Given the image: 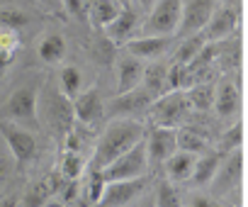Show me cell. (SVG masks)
<instances>
[{
  "label": "cell",
  "instance_id": "1",
  "mask_svg": "<svg viewBox=\"0 0 248 207\" xmlns=\"http://www.w3.org/2000/svg\"><path fill=\"white\" fill-rule=\"evenodd\" d=\"M139 142H144V127L134 120H114L100 142L95 144L93 159H90V171H105L112 161H117L122 154L134 149Z\"/></svg>",
  "mask_w": 248,
  "mask_h": 207
},
{
  "label": "cell",
  "instance_id": "2",
  "mask_svg": "<svg viewBox=\"0 0 248 207\" xmlns=\"http://www.w3.org/2000/svg\"><path fill=\"white\" fill-rule=\"evenodd\" d=\"M190 112V100H187V93L185 90H173V93H166L163 97H158L151 110H149V117L154 122V127H166V129H175L185 122Z\"/></svg>",
  "mask_w": 248,
  "mask_h": 207
},
{
  "label": "cell",
  "instance_id": "3",
  "mask_svg": "<svg viewBox=\"0 0 248 207\" xmlns=\"http://www.w3.org/2000/svg\"><path fill=\"white\" fill-rule=\"evenodd\" d=\"M146 171H149V151H146V142H139L134 149H129L117 161H112L102 171V178H105V183L134 180V178H144Z\"/></svg>",
  "mask_w": 248,
  "mask_h": 207
},
{
  "label": "cell",
  "instance_id": "4",
  "mask_svg": "<svg viewBox=\"0 0 248 207\" xmlns=\"http://www.w3.org/2000/svg\"><path fill=\"white\" fill-rule=\"evenodd\" d=\"M180 22H183V0H156L144 25V32H149V37H173L178 34Z\"/></svg>",
  "mask_w": 248,
  "mask_h": 207
},
{
  "label": "cell",
  "instance_id": "5",
  "mask_svg": "<svg viewBox=\"0 0 248 207\" xmlns=\"http://www.w3.org/2000/svg\"><path fill=\"white\" fill-rule=\"evenodd\" d=\"M44 117L54 127L59 142L63 144L66 137L73 132V120H76V115H73V100H68L61 90L59 93H49L46 100H44Z\"/></svg>",
  "mask_w": 248,
  "mask_h": 207
},
{
  "label": "cell",
  "instance_id": "6",
  "mask_svg": "<svg viewBox=\"0 0 248 207\" xmlns=\"http://www.w3.org/2000/svg\"><path fill=\"white\" fill-rule=\"evenodd\" d=\"M219 8V0H183V22L178 34H197L200 30L207 27L212 15Z\"/></svg>",
  "mask_w": 248,
  "mask_h": 207
},
{
  "label": "cell",
  "instance_id": "7",
  "mask_svg": "<svg viewBox=\"0 0 248 207\" xmlns=\"http://www.w3.org/2000/svg\"><path fill=\"white\" fill-rule=\"evenodd\" d=\"M3 115L13 122H30V125L37 122V88L34 85L17 88L3 105Z\"/></svg>",
  "mask_w": 248,
  "mask_h": 207
},
{
  "label": "cell",
  "instance_id": "8",
  "mask_svg": "<svg viewBox=\"0 0 248 207\" xmlns=\"http://www.w3.org/2000/svg\"><path fill=\"white\" fill-rule=\"evenodd\" d=\"M154 95L146 88H134L124 95H117L114 100H109V115L117 120H132V115L146 112L154 105Z\"/></svg>",
  "mask_w": 248,
  "mask_h": 207
},
{
  "label": "cell",
  "instance_id": "9",
  "mask_svg": "<svg viewBox=\"0 0 248 207\" xmlns=\"http://www.w3.org/2000/svg\"><path fill=\"white\" fill-rule=\"evenodd\" d=\"M0 134H3L10 154L15 156V161L20 166H25V163H30L34 159V154H37V139H34V134H30L27 129L15 127L10 122H0Z\"/></svg>",
  "mask_w": 248,
  "mask_h": 207
},
{
  "label": "cell",
  "instance_id": "10",
  "mask_svg": "<svg viewBox=\"0 0 248 207\" xmlns=\"http://www.w3.org/2000/svg\"><path fill=\"white\" fill-rule=\"evenodd\" d=\"M146 151H149V163L151 166L166 163L178 151V132L166 129V127H154L146 137Z\"/></svg>",
  "mask_w": 248,
  "mask_h": 207
},
{
  "label": "cell",
  "instance_id": "11",
  "mask_svg": "<svg viewBox=\"0 0 248 207\" xmlns=\"http://www.w3.org/2000/svg\"><path fill=\"white\" fill-rule=\"evenodd\" d=\"M238 25H241V10H238V5H221L212 15V20L207 22L204 37H207V42H219V39L231 37L233 32H238Z\"/></svg>",
  "mask_w": 248,
  "mask_h": 207
},
{
  "label": "cell",
  "instance_id": "12",
  "mask_svg": "<svg viewBox=\"0 0 248 207\" xmlns=\"http://www.w3.org/2000/svg\"><path fill=\"white\" fill-rule=\"evenodd\" d=\"M146 185V178H134V180H117L107 183L97 207H127Z\"/></svg>",
  "mask_w": 248,
  "mask_h": 207
},
{
  "label": "cell",
  "instance_id": "13",
  "mask_svg": "<svg viewBox=\"0 0 248 207\" xmlns=\"http://www.w3.org/2000/svg\"><path fill=\"white\" fill-rule=\"evenodd\" d=\"M73 115L80 125H97L105 115V105H102V100H100V93L95 88L80 93L76 100H73Z\"/></svg>",
  "mask_w": 248,
  "mask_h": 207
},
{
  "label": "cell",
  "instance_id": "14",
  "mask_svg": "<svg viewBox=\"0 0 248 207\" xmlns=\"http://www.w3.org/2000/svg\"><path fill=\"white\" fill-rule=\"evenodd\" d=\"M117 95H124V93H129L134 88H139V83L144 80V64L141 59L137 56H122L119 64H117Z\"/></svg>",
  "mask_w": 248,
  "mask_h": 207
},
{
  "label": "cell",
  "instance_id": "15",
  "mask_svg": "<svg viewBox=\"0 0 248 207\" xmlns=\"http://www.w3.org/2000/svg\"><path fill=\"white\" fill-rule=\"evenodd\" d=\"M238 102H241V95H238V85L231 80V78H224L217 88V95H214V108H217V115L221 120H229L238 112Z\"/></svg>",
  "mask_w": 248,
  "mask_h": 207
},
{
  "label": "cell",
  "instance_id": "16",
  "mask_svg": "<svg viewBox=\"0 0 248 207\" xmlns=\"http://www.w3.org/2000/svg\"><path fill=\"white\" fill-rule=\"evenodd\" d=\"M170 47V37H139L127 42V54L137 59H158Z\"/></svg>",
  "mask_w": 248,
  "mask_h": 207
},
{
  "label": "cell",
  "instance_id": "17",
  "mask_svg": "<svg viewBox=\"0 0 248 207\" xmlns=\"http://www.w3.org/2000/svg\"><path fill=\"white\" fill-rule=\"evenodd\" d=\"M137 30H139V17H137V13H134L132 8H124L122 15H119L109 27H105V34H107L112 42L124 44V42H132V34H134Z\"/></svg>",
  "mask_w": 248,
  "mask_h": 207
},
{
  "label": "cell",
  "instance_id": "18",
  "mask_svg": "<svg viewBox=\"0 0 248 207\" xmlns=\"http://www.w3.org/2000/svg\"><path fill=\"white\" fill-rule=\"evenodd\" d=\"M166 173H168V178L170 180H187V178H192V173H195V166H197V159H195V154H190V151H175L166 163Z\"/></svg>",
  "mask_w": 248,
  "mask_h": 207
},
{
  "label": "cell",
  "instance_id": "19",
  "mask_svg": "<svg viewBox=\"0 0 248 207\" xmlns=\"http://www.w3.org/2000/svg\"><path fill=\"white\" fill-rule=\"evenodd\" d=\"M124 5H119L117 0H90V20L95 27H109L119 15Z\"/></svg>",
  "mask_w": 248,
  "mask_h": 207
},
{
  "label": "cell",
  "instance_id": "20",
  "mask_svg": "<svg viewBox=\"0 0 248 207\" xmlns=\"http://www.w3.org/2000/svg\"><path fill=\"white\" fill-rule=\"evenodd\" d=\"M144 88L154 95V100L163 97L168 93V66L151 64L144 68Z\"/></svg>",
  "mask_w": 248,
  "mask_h": 207
},
{
  "label": "cell",
  "instance_id": "21",
  "mask_svg": "<svg viewBox=\"0 0 248 207\" xmlns=\"http://www.w3.org/2000/svg\"><path fill=\"white\" fill-rule=\"evenodd\" d=\"M37 51H39V59H42L44 64L54 66V64H59V61L66 56V39H63L59 32H51V34L42 37Z\"/></svg>",
  "mask_w": 248,
  "mask_h": 207
},
{
  "label": "cell",
  "instance_id": "22",
  "mask_svg": "<svg viewBox=\"0 0 248 207\" xmlns=\"http://www.w3.org/2000/svg\"><path fill=\"white\" fill-rule=\"evenodd\" d=\"M178 149L180 151H190V154H197V151H204L207 149V137L202 134L200 127H183L178 132Z\"/></svg>",
  "mask_w": 248,
  "mask_h": 207
},
{
  "label": "cell",
  "instance_id": "23",
  "mask_svg": "<svg viewBox=\"0 0 248 207\" xmlns=\"http://www.w3.org/2000/svg\"><path fill=\"white\" fill-rule=\"evenodd\" d=\"M219 163H221V156L217 154V151H212V154H204L200 161H197V166H195V173H192V180L197 183V185H207L214 175H217V171H219Z\"/></svg>",
  "mask_w": 248,
  "mask_h": 207
},
{
  "label": "cell",
  "instance_id": "24",
  "mask_svg": "<svg viewBox=\"0 0 248 207\" xmlns=\"http://www.w3.org/2000/svg\"><path fill=\"white\" fill-rule=\"evenodd\" d=\"M207 47V37H204V32L202 34H190L180 47H178V54H175V61L178 64H185V66H190L195 59H197V54L202 51Z\"/></svg>",
  "mask_w": 248,
  "mask_h": 207
},
{
  "label": "cell",
  "instance_id": "25",
  "mask_svg": "<svg viewBox=\"0 0 248 207\" xmlns=\"http://www.w3.org/2000/svg\"><path fill=\"white\" fill-rule=\"evenodd\" d=\"M59 88L61 93L68 97V100H76L80 95V88H83V76L76 66H66L59 76Z\"/></svg>",
  "mask_w": 248,
  "mask_h": 207
},
{
  "label": "cell",
  "instance_id": "26",
  "mask_svg": "<svg viewBox=\"0 0 248 207\" xmlns=\"http://www.w3.org/2000/svg\"><path fill=\"white\" fill-rule=\"evenodd\" d=\"M187 93V100H190V108H195V110H209V105L214 102V88L209 85V83H197V85H192L190 90H185Z\"/></svg>",
  "mask_w": 248,
  "mask_h": 207
},
{
  "label": "cell",
  "instance_id": "27",
  "mask_svg": "<svg viewBox=\"0 0 248 207\" xmlns=\"http://www.w3.org/2000/svg\"><path fill=\"white\" fill-rule=\"evenodd\" d=\"M241 163H243V154H241V149L231 151V156L226 159V163H224V168H221V178L217 180L219 190H224L226 183H233V180L241 175Z\"/></svg>",
  "mask_w": 248,
  "mask_h": 207
},
{
  "label": "cell",
  "instance_id": "28",
  "mask_svg": "<svg viewBox=\"0 0 248 207\" xmlns=\"http://www.w3.org/2000/svg\"><path fill=\"white\" fill-rule=\"evenodd\" d=\"M61 173L68 180H78L80 178V173H83V159H80L78 151H63V156H61Z\"/></svg>",
  "mask_w": 248,
  "mask_h": 207
},
{
  "label": "cell",
  "instance_id": "29",
  "mask_svg": "<svg viewBox=\"0 0 248 207\" xmlns=\"http://www.w3.org/2000/svg\"><path fill=\"white\" fill-rule=\"evenodd\" d=\"M154 207H183L178 190H175L170 183H163V185L158 188V192H156V202H154Z\"/></svg>",
  "mask_w": 248,
  "mask_h": 207
},
{
  "label": "cell",
  "instance_id": "30",
  "mask_svg": "<svg viewBox=\"0 0 248 207\" xmlns=\"http://www.w3.org/2000/svg\"><path fill=\"white\" fill-rule=\"evenodd\" d=\"M0 25H5L8 30H17V27H25L27 25V15L17 8H0Z\"/></svg>",
  "mask_w": 248,
  "mask_h": 207
},
{
  "label": "cell",
  "instance_id": "31",
  "mask_svg": "<svg viewBox=\"0 0 248 207\" xmlns=\"http://www.w3.org/2000/svg\"><path fill=\"white\" fill-rule=\"evenodd\" d=\"M241 142H243V125L241 122H236L233 127H231V132H226L224 137H221V142H219V149L221 151H236V149H241Z\"/></svg>",
  "mask_w": 248,
  "mask_h": 207
},
{
  "label": "cell",
  "instance_id": "32",
  "mask_svg": "<svg viewBox=\"0 0 248 207\" xmlns=\"http://www.w3.org/2000/svg\"><path fill=\"white\" fill-rule=\"evenodd\" d=\"M105 188H107V183H105V178H102V171H90V178H88V200H90L93 205L100 202Z\"/></svg>",
  "mask_w": 248,
  "mask_h": 207
},
{
  "label": "cell",
  "instance_id": "33",
  "mask_svg": "<svg viewBox=\"0 0 248 207\" xmlns=\"http://www.w3.org/2000/svg\"><path fill=\"white\" fill-rule=\"evenodd\" d=\"M63 8L76 20H88L90 17V0H63Z\"/></svg>",
  "mask_w": 248,
  "mask_h": 207
},
{
  "label": "cell",
  "instance_id": "34",
  "mask_svg": "<svg viewBox=\"0 0 248 207\" xmlns=\"http://www.w3.org/2000/svg\"><path fill=\"white\" fill-rule=\"evenodd\" d=\"M46 195H49V188L44 183H39L34 190H30V195L25 197V207H44L46 202Z\"/></svg>",
  "mask_w": 248,
  "mask_h": 207
},
{
  "label": "cell",
  "instance_id": "35",
  "mask_svg": "<svg viewBox=\"0 0 248 207\" xmlns=\"http://www.w3.org/2000/svg\"><path fill=\"white\" fill-rule=\"evenodd\" d=\"M190 207H221L217 200H212L209 195H202V192H195L190 197Z\"/></svg>",
  "mask_w": 248,
  "mask_h": 207
},
{
  "label": "cell",
  "instance_id": "36",
  "mask_svg": "<svg viewBox=\"0 0 248 207\" xmlns=\"http://www.w3.org/2000/svg\"><path fill=\"white\" fill-rule=\"evenodd\" d=\"M13 59H15V49H0V76L13 64Z\"/></svg>",
  "mask_w": 248,
  "mask_h": 207
},
{
  "label": "cell",
  "instance_id": "37",
  "mask_svg": "<svg viewBox=\"0 0 248 207\" xmlns=\"http://www.w3.org/2000/svg\"><path fill=\"white\" fill-rule=\"evenodd\" d=\"M0 207H17V197H15V195L3 197V200H0Z\"/></svg>",
  "mask_w": 248,
  "mask_h": 207
},
{
  "label": "cell",
  "instance_id": "38",
  "mask_svg": "<svg viewBox=\"0 0 248 207\" xmlns=\"http://www.w3.org/2000/svg\"><path fill=\"white\" fill-rule=\"evenodd\" d=\"M44 207H66V202L63 200H46Z\"/></svg>",
  "mask_w": 248,
  "mask_h": 207
},
{
  "label": "cell",
  "instance_id": "39",
  "mask_svg": "<svg viewBox=\"0 0 248 207\" xmlns=\"http://www.w3.org/2000/svg\"><path fill=\"white\" fill-rule=\"evenodd\" d=\"M137 3H139V8H144V10H151L154 0H137Z\"/></svg>",
  "mask_w": 248,
  "mask_h": 207
},
{
  "label": "cell",
  "instance_id": "40",
  "mask_svg": "<svg viewBox=\"0 0 248 207\" xmlns=\"http://www.w3.org/2000/svg\"><path fill=\"white\" fill-rule=\"evenodd\" d=\"M3 180H5V166L0 163V188H3Z\"/></svg>",
  "mask_w": 248,
  "mask_h": 207
},
{
  "label": "cell",
  "instance_id": "41",
  "mask_svg": "<svg viewBox=\"0 0 248 207\" xmlns=\"http://www.w3.org/2000/svg\"><path fill=\"white\" fill-rule=\"evenodd\" d=\"M44 3H49V5H56V8H59V5H63V0H44Z\"/></svg>",
  "mask_w": 248,
  "mask_h": 207
},
{
  "label": "cell",
  "instance_id": "42",
  "mask_svg": "<svg viewBox=\"0 0 248 207\" xmlns=\"http://www.w3.org/2000/svg\"><path fill=\"white\" fill-rule=\"evenodd\" d=\"M119 5H124V8H129V0H117Z\"/></svg>",
  "mask_w": 248,
  "mask_h": 207
},
{
  "label": "cell",
  "instance_id": "43",
  "mask_svg": "<svg viewBox=\"0 0 248 207\" xmlns=\"http://www.w3.org/2000/svg\"><path fill=\"white\" fill-rule=\"evenodd\" d=\"M13 0H0V8H5V5H10Z\"/></svg>",
  "mask_w": 248,
  "mask_h": 207
},
{
  "label": "cell",
  "instance_id": "44",
  "mask_svg": "<svg viewBox=\"0 0 248 207\" xmlns=\"http://www.w3.org/2000/svg\"><path fill=\"white\" fill-rule=\"evenodd\" d=\"M146 207H154V205H146Z\"/></svg>",
  "mask_w": 248,
  "mask_h": 207
},
{
  "label": "cell",
  "instance_id": "45",
  "mask_svg": "<svg viewBox=\"0 0 248 207\" xmlns=\"http://www.w3.org/2000/svg\"><path fill=\"white\" fill-rule=\"evenodd\" d=\"M22 207H25V205H22Z\"/></svg>",
  "mask_w": 248,
  "mask_h": 207
}]
</instances>
